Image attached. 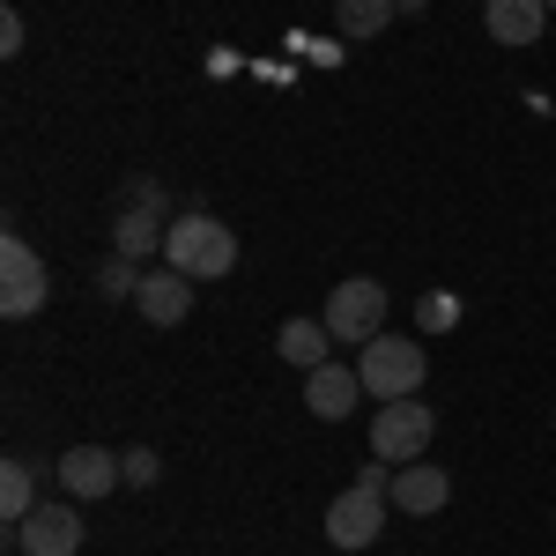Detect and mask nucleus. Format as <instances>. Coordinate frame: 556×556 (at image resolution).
<instances>
[{
    "label": "nucleus",
    "instance_id": "15",
    "mask_svg": "<svg viewBox=\"0 0 556 556\" xmlns=\"http://www.w3.org/2000/svg\"><path fill=\"white\" fill-rule=\"evenodd\" d=\"M38 505H45L38 497V468H30V460H0V513H8V534L38 513Z\"/></svg>",
    "mask_w": 556,
    "mask_h": 556
},
{
    "label": "nucleus",
    "instance_id": "5",
    "mask_svg": "<svg viewBox=\"0 0 556 556\" xmlns=\"http://www.w3.org/2000/svg\"><path fill=\"white\" fill-rule=\"evenodd\" d=\"M164 186L156 178H134L127 186V208L112 215V253H127V260H149V253H164Z\"/></svg>",
    "mask_w": 556,
    "mask_h": 556
},
{
    "label": "nucleus",
    "instance_id": "17",
    "mask_svg": "<svg viewBox=\"0 0 556 556\" xmlns=\"http://www.w3.org/2000/svg\"><path fill=\"white\" fill-rule=\"evenodd\" d=\"M134 290H141V260L112 253L104 267H97V298H104V304H134Z\"/></svg>",
    "mask_w": 556,
    "mask_h": 556
},
{
    "label": "nucleus",
    "instance_id": "12",
    "mask_svg": "<svg viewBox=\"0 0 556 556\" xmlns=\"http://www.w3.org/2000/svg\"><path fill=\"white\" fill-rule=\"evenodd\" d=\"M356 393H364V371H349V364H319V371H304V408H312L319 424H342L349 408H356Z\"/></svg>",
    "mask_w": 556,
    "mask_h": 556
},
{
    "label": "nucleus",
    "instance_id": "6",
    "mask_svg": "<svg viewBox=\"0 0 556 556\" xmlns=\"http://www.w3.org/2000/svg\"><path fill=\"white\" fill-rule=\"evenodd\" d=\"M386 519H393V497L364 490V482H349L342 497L327 505V542H334V549H371V542L386 534Z\"/></svg>",
    "mask_w": 556,
    "mask_h": 556
},
{
    "label": "nucleus",
    "instance_id": "3",
    "mask_svg": "<svg viewBox=\"0 0 556 556\" xmlns=\"http://www.w3.org/2000/svg\"><path fill=\"white\" fill-rule=\"evenodd\" d=\"M364 393L371 401H408L416 386H424V371H430V356H424V342H401V334H379V342H364Z\"/></svg>",
    "mask_w": 556,
    "mask_h": 556
},
{
    "label": "nucleus",
    "instance_id": "21",
    "mask_svg": "<svg viewBox=\"0 0 556 556\" xmlns=\"http://www.w3.org/2000/svg\"><path fill=\"white\" fill-rule=\"evenodd\" d=\"M0 52H8V60H15V52H23V15H15V8H8V15H0Z\"/></svg>",
    "mask_w": 556,
    "mask_h": 556
},
{
    "label": "nucleus",
    "instance_id": "13",
    "mask_svg": "<svg viewBox=\"0 0 556 556\" xmlns=\"http://www.w3.org/2000/svg\"><path fill=\"white\" fill-rule=\"evenodd\" d=\"M542 23H549L542 0H490L482 8V30L497 45H542Z\"/></svg>",
    "mask_w": 556,
    "mask_h": 556
},
{
    "label": "nucleus",
    "instance_id": "9",
    "mask_svg": "<svg viewBox=\"0 0 556 556\" xmlns=\"http://www.w3.org/2000/svg\"><path fill=\"white\" fill-rule=\"evenodd\" d=\"M52 475H60V490H67L75 505H89V497H112V490L127 482L119 453H104V445H67V453L52 460Z\"/></svg>",
    "mask_w": 556,
    "mask_h": 556
},
{
    "label": "nucleus",
    "instance_id": "10",
    "mask_svg": "<svg viewBox=\"0 0 556 556\" xmlns=\"http://www.w3.org/2000/svg\"><path fill=\"white\" fill-rule=\"evenodd\" d=\"M134 312H141L149 327H178V319L193 312V275H178L172 260L141 267V290H134Z\"/></svg>",
    "mask_w": 556,
    "mask_h": 556
},
{
    "label": "nucleus",
    "instance_id": "18",
    "mask_svg": "<svg viewBox=\"0 0 556 556\" xmlns=\"http://www.w3.org/2000/svg\"><path fill=\"white\" fill-rule=\"evenodd\" d=\"M453 319H460V298H445V290H430V298L416 304V327H424V334H445Z\"/></svg>",
    "mask_w": 556,
    "mask_h": 556
},
{
    "label": "nucleus",
    "instance_id": "2",
    "mask_svg": "<svg viewBox=\"0 0 556 556\" xmlns=\"http://www.w3.org/2000/svg\"><path fill=\"white\" fill-rule=\"evenodd\" d=\"M430 438H438V416H430L416 393H408V401H379V416H371V460L408 468V460L430 453Z\"/></svg>",
    "mask_w": 556,
    "mask_h": 556
},
{
    "label": "nucleus",
    "instance_id": "8",
    "mask_svg": "<svg viewBox=\"0 0 556 556\" xmlns=\"http://www.w3.org/2000/svg\"><path fill=\"white\" fill-rule=\"evenodd\" d=\"M45 290H52V282H45V260L8 230V238H0V312H8V319H30L45 304Z\"/></svg>",
    "mask_w": 556,
    "mask_h": 556
},
{
    "label": "nucleus",
    "instance_id": "1",
    "mask_svg": "<svg viewBox=\"0 0 556 556\" xmlns=\"http://www.w3.org/2000/svg\"><path fill=\"white\" fill-rule=\"evenodd\" d=\"M164 260H172L178 275H193V282H223V275L238 267V238H230V223H215V215L193 208L164 230Z\"/></svg>",
    "mask_w": 556,
    "mask_h": 556
},
{
    "label": "nucleus",
    "instance_id": "16",
    "mask_svg": "<svg viewBox=\"0 0 556 556\" xmlns=\"http://www.w3.org/2000/svg\"><path fill=\"white\" fill-rule=\"evenodd\" d=\"M334 15H342V38H379L401 8L393 0H334Z\"/></svg>",
    "mask_w": 556,
    "mask_h": 556
},
{
    "label": "nucleus",
    "instance_id": "22",
    "mask_svg": "<svg viewBox=\"0 0 556 556\" xmlns=\"http://www.w3.org/2000/svg\"><path fill=\"white\" fill-rule=\"evenodd\" d=\"M393 8H401V15H424V8H430V0H393Z\"/></svg>",
    "mask_w": 556,
    "mask_h": 556
},
{
    "label": "nucleus",
    "instance_id": "19",
    "mask_svg": "<svg viewBox=\"0 0 556 556\" xmlns=\"http://www.w3.org/2000/svg\"><path fill=\"white\" fill-rule=\"evenodd\" d=\"M119 468H127V482H134V490H149V482L164 475V460H156L149 445H127V453H119Z\"/></svg>",
    "mask_w": 556,
    "mask_h": 556
},
{
    "label": "nucleus",
    "instance_id": "23",
    "mask_svg": "<svg viewBox=\"0 0 556 556\" xmlns=\"http://www.w3.org/2000/svg\"><path fill=\"white\" fill-rule=\"evenodd\" d=\"M542 8H556V0H542Z\"/></svg>",
    "mask_w": 556,
    "mask_h": 556
},
{
    "label": "nucleus",
    "instance_id": "11",
    "mask_svg": "<svg viewBox=\"0 0 556 556\" xmlns=\"http://www.w3.org/2000/svg\"><path fill=\"white\" fill-rule=\"evenodd\" d=\"M393 513H408V519H430V513H445V497H453V475L445 468H430V460H408V468H393Z\"/></svg>",
    "mask_w": 556,
    "mask_h": 556
},
{
    "label": "nucleus",
    "instance_id": "14",
    "mask_svg": "<svg viewBox=\"0 0 556 556\" xmlns=\"http://www.w3.org/2000/svg\"><path fill=\"white\" fill-rule=\"evenodd\" d=\"M275 349H282L290 371H319V364H334V334H327V319H282Z\"/></svg>",
    "mask_w": 556,
    "mask_h": 556
},
{
    "label": "nucleus",
    "instance_id": "20",
    "mask_svg": "<svg viewBox=\"0 0 556 556\" xmlns=\"http://www.w3.org/2000/svg\"><path fill=\"white\" fill-rule=\"evenodd\" d=\"M356 482H364V490H379V497H386V490H393V468H386V460H364V468H356Z\"/></svg>",
    "mask_w": 556,
    "mask_h": 556
},
{
    "label": "nucleus",
    "instance_id": "4",
    "mask_svg": "<svg viewBox=\"0 0 556 556\" xmlns=\"http://www.w3.org/2000/svg\"><path fill=\"white\" fill-rule=\"evenodd\" d=\"M327 334L334 342H379L386 334V282H371V275H349V282H334V298H327Z\"/></svg>",
    "mask_w": 556,
    "mask_h": 556
},
{
    "label": "nucleus",
    "instance_id": "7",
    "mask_svg": "<svg viewBox=\"0 0 556 556\" xmlns=\"http://www.w3.org/2000/svg\"><path fill=\"white\" fill-rule=\"evenodd\" d=\"M83 513H75V497H52V505H38V513L15 527V549L23 556H83Z\"/></svg>",
    "mask_w": 556,
    "mask_h": 556
}]
</instances>
